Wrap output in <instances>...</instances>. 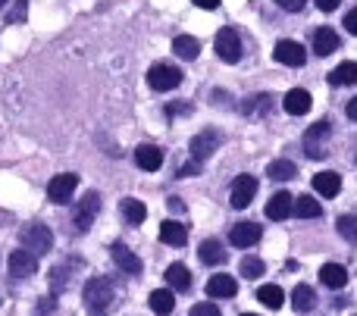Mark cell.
Instances as JSON below:
<instances>
[{
    "label": "cell",
    "instance_id": "6da1fadb",
    "mask_svg": "<svg viewBox=\"0 0 357 316\" xmlns=\"http://www.w3.org/2000/svg\"><path fill=\"white\" fill-rule=\"evenodd\" d=\"M82 298H85L88 313H91V316H104L107 310H110L116 292H113V282L110 279H91L85 285V292H82Z\"/></svg>",
    "mask_w": 357,
    "mask_h": 316
},
{
    "label": "cell",
    "instance_id": "7a4b0ae2",
    "mask_svg": "<svg viewBox=\"0 0 357 316\" xmlns=\"http://www.w3.org/2000/svg\"><path fill=\"white\" fill-rule=\"evenodd\" d=\"M329 138H333V129H329L326 119H320L317 125H310V129L304 132V154H307L310 160H323L326 148H329Z\"/></svg>",
    "mask_w": 357,
    "mask_h": 316
},
{
    "label": "cell",
    "instance_id": "3957f363",
    "mask_svg": "<svg viewBox=\"0 0 357 316\" xmlns=\"http://www.w3.org/2000/svg\"><path fill=\"white\" fill-rule=\"evenodd\" d=\"M148 85L154 91H173V88L182 85V69L173 66V63H154L148 69Z\"/></svg>",
    "mask_w": 357,
    "mask_h": 316
},
{
    "label": "cell",
    "instance_id": "277c9868",
    "mask_svg": "<svg viewBox=\"0 0 357 316\" xmlns=\"http://www.w3.org/2000/svg\"><path fill=\"white\" fill-rule=\"evenodd\" d=\"M213 50H216V56H220L222 63H238L241 60V38H238V31L235 29H220L216 31V38H213Z\"/></svg>",
    "mask_w": 357,
    "mask_h": 316
},
{
    "label": "cell",
    "instance_id": "5b68a950",
    "mask_svg": "<svg viewBox=\"0 0 357 316\" xmlns=\"http://www.w3.org/2000/svg\"><path fill=\"white\" fill-rule=\"evenodd\" d=\"M22 248H25V251H31L35 257L47 254V251L54 248V232H50L44 223H31L29 229L22 232Z\"/></svg>",
    "mask_w": 357,
    "mask_h": 316
},
{
    "label": "cell",
    "instance_id": "8992f818",
    "mask_svg": "<svg viewBox=\"0 0 357 316\" xmlns=\"http://www.w3.org/2000/svg\"><path fill=\"white\" fill-rule=\"evenodd\" d=\"M98 210H100V194H98V191H88L85 198L79 200L75 213H73V226H75V232H88V229H91L94 219H98Z\"/></svg>",
    "mask_w": 357,
    "mask_h": 316
},
{
    "label": "cell",
    "instance_id": "52a82bcc",
    "mask_svg": "<svg viewBox=\"0 0 357 316\" xmlns=\"http://www.w3.org/2000/svg\"><path fill=\"white\" fill-rule=\"evenodd\" d=\"M273 60L282 63V66L301 69L304 63H307V50H304V44H298V41H279L276 47H273Z\"/></svg>",
    "mask_w": 357,
    "mask_h": 316
},
{
    "label": "cell",
    "instance_id": "ba28073f",
    "mask_svg": "<svg viewBox=\"0 0 357 316\" xmlns=\"http://www.w3.org/2000/svg\"><path fill=\"white\" fill-rule=\"evenodd\" d=\"M75 185H79V175H75V173L54 175V179H50V185H47V198L54 200V204H69V200H73Z\"/></svg>",
    "mask_w": 357,
    "mask_h": 316
},
{
    "label": "cell",
    "instance_id": "9c48e42d",
    "mask_svg": "<svg viewBox=\"0 0 357 316\" xmlns=\"http://www.w3.org/2000/svg\"><path fill=\"white\" fill-rule=\"evenodd\" d=\"M220 141H222V138H220V132H216V129H204V132H197V135L191 138L188 150H191V157L201 163V160H207L216 148H220Z\"/></svg>",
    "mask_w": 357,
    "mask_h": 316
},
{
    "label": "cell",
    "instance_id": "30bf717a",
    "mask_svg": "<svg viewBox=\"0 0 357 316\" xmlns=\"http://www.w3.org/2000/svg\"><path fill=\"white\" fill-rule=\"evenodd\" d=\"M254 194H257V179H254V175H238V179L232 182V194H229L232 210H245L254 200Z\"/></svg>",
    "mask_w": 357,
    "mask_h": 316
},
{
    "label": "cell",
    "instance_id": "8fae6325",
    "mask_svg": "<svg viewBox=\"0 0 357 316\" xmlns=\"http://www.w3.org/2000/svg\"><path fill=\"white\" fill-rule=\"evenodd\" d=\"M38 269V257L31 254V251L19 248L10 254V276L13 279H29V276H35Z\"/></svg>",
    "mask_w": 357,
    "mask_h": 316
},
{
    "label": "cell",
    "instance_id": "7c38bea8",
    "mask_svg": "<svg viewBox=\"0 0 357 316\" xmlns=\"http://www.w3.org/2000/svg\"><path fill=\"white\" fill-rule=\"evenodd\" d=\"M110 257H113V263H116L126 276H138V273H142V260H138V254H132L123 242H113L110 244Z\"/></svg>",
    "mask_w": 357,
    "mask_h": 316
},
{
    "label": "cell",
    "instance_id": "4fadbf2b",
    "mask_svg": "<svg viewBox=\"0 0 357 316\" xmlns=\"http://www.w3.org/2000/svg\"><path fill=\"white\" fill-rule=\"evenodd\" d=\"M260 235H264V229L257 223H235L232 232H229V242L235 248H254L260 242Z\"/></svg>",
    "mask_w": 357,
    "mask_h": 316
},
{
    "label": "cell",
    "instance_id": "5bb4252c",
    "mask_svg": "<svg viewBox=\"0 0 357 316\" xmlns=\"http://www.w3.org/2000/svg\"><path fill=\"white\" fill-rule=\"evenodd\" d=\"M135 166L144 169V173H157L163 166V150L157 144H142L135 148Z\"/></svg>",
    "mask_w": 357,
    "mask_h": 316
},
{
    "label": "cell",
    "instance_id": "9a60e30c",
    "mask_svg": "<svg viewBox=\"0 0 357 316\" xmlns=\"http://www.w3.org/2000/svg\"><path fill=\"white\" fill-rule=\"evenodd\" d=\"M314 54L317 56H329V54H335V50H339V35H335V29H326V25H323V29H317L314 35Z\"/></svg>",
    "mask_w": 357,
    "mask_h": 316
},
{
    "label": "cell",
    "instance_id": "2e32d148",
    "mask_svg": "<svg viewBox=\"0 0 357 316\" xmlns=\"http://www.w3.org/2000/svg\"><path fill=\"white\" fill-rule=\"evenodd\" d=\"M291 207H295L291 194H289V191H276L270 200H266V216H270L273 223H279V219L291 216Z\"/></svg>",
    "mask_w": 357,
    "mask_h": 316
},
{
    "label": "cell",
    "instance_id": "e0dca14e",
    "mask_svg": "<svg viewBox=\"0 0 357 316\" xmlns=\"http://www.w3.org/2000/svg\"><path fill=\"white\" fill-rule=\"evenodd\" d=\"M314 191L320 194V198H339L342 175L339 173H317L314 175Z\"/></svg>",
    "mask_w": 357,
    "mask_h": 316
},
{
    "label": "cell",
    "instance_id": "ac0fdd59",
    "mask_svg": "<svg viewBox=\"0 0 357 316\" xmlns=\"http://www.w3.org/2000/svg\"><path fill=\"white\" fill-rule=\"evenodd\" d=\"M235 292H238V285H235V279L232 276H226V273H220V276H210V282H207V294L210 298H235Z\"/></svg>",
    "mask_w": 357,
    "mask_h": 316
},
{
    "label": "cell",
    "instance_id": "d6986e66",
    "mask_svg": "<svg viewBox=\"0 0 357 316\" xmlns=\"http://www.w3.org/2000/svg\"><path fill=\"white\" fill-rule=\"evenodd\" d=\"M160 242L169 244V248H185V242H188V232H185L182 223H176V219H167V223H160Z\"/></svg>",
    "mask_w": 357,
    "mask_h": 316
},
{
    "label": "cell",
    "instance_id": "ffe728a7",
    "mask_svg": "<svg viewBox=\"0 0 357 316\" xmlns=\"http://www.w3.org/2000/svg\"><path fill=\"white\" fill-rule=\"evenodd\" d=\"M329 85L333 88H348V85H357V63L354 60H345L329 72Z\"/></svg>",
    "mask_w": 357,
    "mask_h": 316
},
{
    "label": "cell",
    "instance_id": "44dd1931",
    "mask_svg": "<svg viewBox=\"0 0 357 316\" xmlns=\"http://www.w3.org/2000/svg\"><path fill=\"white\" fill-rule=\"evenodd\" d=\"M320 282L333 292H339V288L348 285V269L339 267V263H326V267H320Z\"/></svg>",
    "mask_w": 357,
    "mask_h": 316
},
{
    "label": "cell",
    "instance_id": "7402d4cb",
    "mask_svg": "<svg viewBox=\"0 0 357 316\" xmlns=\"http://www.w3.org/2000/svg\"><path fill=\"white\" fill-rule=\"evenodd\" d=\"M282 106L291 113V116H304V113L310 110V91H304V88H291V91L285 94Z\"/></svg>",
    "mask_w": 357,
    "mask_h": 316
},
{
    "label": "cell",
    "instance_id": "603a6c76",
    "mask_svg": "<svg viewBox=\"0 0 357 316\" xmlns=\"http://www.w3.org/2000/svg\"><path fill=\"white\" fill-rule=\"evenodd\" d=\"M119 213H123V219L129 226H142L144 219H148V207H144L142 200H135V198H123V200H119Z\"/></svg>",
    "mask_w": 357,
    "mask_h": 316
},
{
    "label": "cell",
    "instance_id": "cb8c5ba5",
    "mask_svg": "<svg viewBox=\"0 0 357 316\" xmlns=\"http://www.w3.org/2000/svg\"><path fill=\"white\" fill-rule=\"evenodd\" d=\"M197 257H201V263H207V267H220V263H226V251H222V244L216 242V238H207V242H201V248H197Z\"/></svg>",
    "mask_w": 357,
    "mask_h": 316
},
{
    "label": "cell",
    "instance_id": "d4e9b609",
    "mask_svg": "<svg viewBox=\"0 0 357 316\" xmlns=\"http://www.w3.org/2000/svg\"><path fill=\"white\" fill-rule=\"evenodd\" d=\"M173 54L178 60H197V54H201V41L191 35H178L173 38Z\"/></svg>",
    "mask_w": 357,
    "mask_h": 316
},
{
    "label": "cell",
    "instance_id": "484cf974",
    "mask_svg": "<svg viewBox=\"0 0 357 316\" xmlns=\"http://www.w3.org/2000/svg\"><path fill=\"white\" fill-rule=\"evenodd\" d=\"M176 307V298H173V288H157V292H151V310L157 316H169Z\"/></svg>",
    "mask_w": 357,
    "mask_h": 316
},
{
    "label": "cell",
    "instance_id": "4316f807",
    "mask_svg": "<svg viewBox=\"0 0 357 316\" xmlns=\"http://www.w3.org/2000/svg\"><path fill=\"white\" fill-rule=\"evenodd\" d=\"M273 97L270 94H251V97L241 104V113H245L248 119H257V116H266V110H270Z\"/></svg>",
    "mask_w": 357,
    "mask_h": 316
},
{
    "label": "cell",
    "instance_id": "83f0119b",
    "mask_svg": "<svg viewBox=\"0 0 357 316\" xmlns=\"http://www.w3.org/2000/svg\"><path fill=\"white\" fill-rule=\"evenodd\" d=\"M291 307H295L298 313H307L317 307V292L310 285H298L295 292H291Z\"/></svg>",
    "mask_w": 357,
    "mask_h": 316
},
{
    "label": "cell",
    "instance_id": "f1b7e54d",
    "mask_svg": "<svg viewBox=\"0 0 357 316\" xmlns=\"http://www.w3.org/2000/svg\"><path fill=\"white\" fill-rule=\"evenodd\" d=\"M167 285H173V292H188L191 288V273L185 269V263H173V267H167Z\"/></svg>",
    "mask_w": 357,
    "mask_h": 316
},
{
    "label": "cell",
    "instance_id": "f546056e",
    "mask_svg": "<svg viewBox=\"0 0 357 316\" xmlns=\"http://www.w3.org/2000/svg\"><path fill=\"white\" fill-rule=\"evenodd\" d=\"M291 213H295L298 219H317L323 213V207H320V200H314L310 194H301V198L295 200V207H291Z\"/></svg>",
    "mask_w": 357,
    "mask_h": 316
},
{
    "label": "cell",
    "instance_id": "4dcf8cb0",
    "mask_svg": "<svg viewBox=\"0 0 357 316\" xmlns=\"http://www.w3.org/2000/svg\"><path fill=\"white\" fill-rule=\"evenodd\" d=\"M266 175H270L273 182H291L298 175V166L291 160H273L270 166H266Z\"/></svg>",
    "mask_w": 357,
    "mask_h": 316
},
{
    "label": "cell",
    "instance_id": "1f68e13d",
    "mask_svg": "<svg viewBox=\"0 0 357 316\" xmlns=\"http://www.w3.org/2000/svg\"><path fill=\"white\" fill-rule=\"evenodd\" d=\"M257 301H260V304H266L270 310H279V307H282V301H285V294H282V288H279V285H260L257 288Z\"/></svg>",
    "mask_w": 357,
    "mask_h": 316
},
{
    "label": "cell",
    "instance_id": "d6a6232c",
    "mask_svg": "<svg viewBox=\"0 0 357 316\" xmlns=\"http://www.w3.org/2000/svg\"><path fill=\"white\" fill-rule=\"evenodd\" d=\"M335 229H339V235L345 238L348 244H357V216H351V213H348V216H339L335 219Z\"/></svg>",
    "mask_w": 357,
    "mask_h": 316
},
{
    "label": "cell",
    "instance_id": "836d02e7",
    "mask_svg": "<svg viewBox=\"0 0 357 316\" xmlns=\"http://www.w3.org/2000/svg\"><path fill=\"white\" fill-rule=\"evenodd\" d=\"M238 269L245 279H260V276L266 273V263L260 260V257H245V260L238 263Z\"/></svg>",
    "mask_w": 357,
    "mask_h": 316
},
{
    "label": "cell",
    "instance_id": "e575fe53",
    "mask_svg": "<svg viewBox=\"0 0 357 316\" xmlns=\"http://www.w3.org/2000/svg\"><path fill=\"white\" fill-rule=\"evenodd\" d=\"M29 16V0H13V10L6 13V22H22Z\"/></svg>",
    "mask_w": 357,
    "mask_h": 316
},
{
    "label": "cell",
    "instance_id": "d590c367",
    "mask_svg": "<svg viewBox=\"0 0 357 316\" xmlns=\"http://www.w3.org/2000/svg\"><path fill=\"white\" fill-rule=\"evenodd\" d=\"M191 316H222V313H220V307H216V304L204 301V304H195V307H191Z\"/></svg>",
    "mask_w": 357,
    "mask_h": 316
},
{
    "label": "cell",
    "instance_id": "8d00e7d4",
    "mask_svg": "<svg viewBox=\"0 0 357 316\" xmlns=\"http://www.w3.org/2000/svg\"><path fill=\"white\" fill-rule=\"evenodd\" d=\"M176 175H178V179H188V175H201V163H197V160L182 163V166L176 169Z\"/></svg>",
    "mask_w": 357,
    "mask_h": 316
},
{
    "label": "cell",
    "instance_id": "74e56055",
    "mask_svg": "<svg viewBox=\"0 0 357 316\" xmlns=\"http://www.w3.org/2000/svg\"><path fill=\"white\" fill-rule=\"evenodd\" d=\"M188 113H191V104H185V100H178V104H169V106H167V116H169V119L188 116Z\"/></svg>",
    "mask_w": 357,
    "mask_h": 316
},
{
    "label": "cell",
    "instance_id": "f35d334b",
    "mask_svg": "<svg viewBox=\"0 0 357 316\" xmlns=\"http://www.w3.org/2000/svg\"><path fill=\"white\" fill-rule=\"evenodd\" d=\"M304 3H307V0H276V6L285 10V13H301Z\"/></svg>",
    "mask_w": 357,
    "mask_h": 316
},
{
    "label": "cell",
    "instance_id": "ab89813d",
    "mask_svg": "<svg viewBox=\"0 0 357 316\" xmlns=\"http://www.w3.org/2000/svg\"><path fill=\"white\" fill-rule=\"evenodd\" d=\"M345 31H351V35H357V6H354V10L345 16Z\"/></svg>",
    "mask_w": 357,
    "mask_h": 316
},
{
    "label": "cell",
    "instance_id": "60d3db41",
    "mask_svg": "<svg viewBox=\"0 0 357 316\" xmlns=\"http://www.w3.org/2000/svg\"><path fill=\"white\" fill-rule=\"evenodd\" d=\"M314 3H317V10H323V13H333L335 6L342 3V0H314Z\"/></svg>",
    "mask_w": 357,
    "mask_h": 316
},
{
    "label": "cell",
    "instance_id": "b9f144b4",
    "mask_svg": "<svg viewBox=\"0 0 357 316\" xmlns=\"http://www.w3.org/2000/svg\"><path fill=\"white\" fill-rule=\"evenodd\" d=\"M195 6H201V10H216L220 0H195Z\"/></svg>",
    "mask_w": 357,
    "mask_h": 316
},
{
    "label": "cell",
    "instance_id": "7bdbcfd3",
    "mask_svg": "<svg viewBox=\"0 0 357 316\" xmlns=\"http://www.w3.org/2000/svg\"><path fill=\"white\" fill-rule=\"evenodd\" d=\"M169 210H173V213H185V204L178 198H169Z\"/></svg>",
    "mask_w": 357,
    "mask_h": 316
},
{
    "label": "cell",
    "instance_id": "ee69618b",
    "mask_svg": "<svg viewBox=\"0 0 357 316\" xmlns=\"http://www.w3.org/2000/svg\"><path fill=\"white\" fill-rule=\"evenodd\" d=\"M348 119H351V123H357V97L351 100V104H348Z\"/></svg>",
    "mask_w": 357,
    "mask_h": 316
},
{
    "label": "cell",
    "instance_id": "f6af8a7d",
    "mask_svg": "<svg viewBox=\"0 0 357 316\" xmlns=\"http://www.w3.org/2000/svg\"><path fill=\"white\" fill-rule=\"evenodd\" d=\"M241 316H257V313H241Z\"/></svg>",
    "mask_w": 357,
    "mask_h": 316
},
{
    "label": "cell",
    "instance_id": "bcb514c9",
    "mask_svg": "<svg viewBox=\"0 0 357 316\" xmlns=\"http://www.w3.org/2000/svg\"><path fill=\"white\" fill-rule=\"evenodd\" d=\"M3 3H6V0H0V6H3Z\"/></svg>",
    "mask_w": 357,
    "mask_h": 316
}]
</instances>
